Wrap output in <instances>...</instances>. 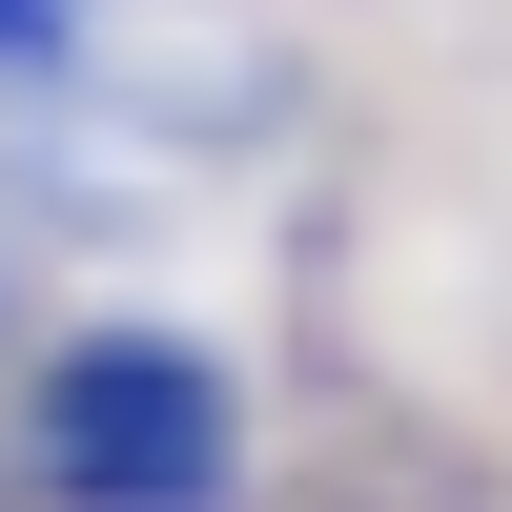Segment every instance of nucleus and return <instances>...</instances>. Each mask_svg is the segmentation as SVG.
Returning a JSON list of instances; mask_svg holds the SVG:
<instances>
[{"label":"nucleus","mask_w":512,"mask_h":512,"mask_svg":"<svg viewBox=\"0 0 512 512\" xmlns=\"http://www.w3.org/2000/svg\"><path fill=\"white\" fill-rule=\"evenodd\" d=\"M41 472H62V512H226L246 431L226 390H205V349H62V390H41Z\"/></svg>","instance_id":"1"},{"label":"nucleus","mask_w":512,"mask_h":512,"mask_svg":"<svg viewBox=\"0 0 512 512\" xmlns=\"http://www.w3.org/2000/svg\"><path fill=\"white\" fill-rule=\"evenodd\" d=\"M41 41H62V0H0V62H41Z\"/></svg>","instance_id":"2"}]
</instances>
